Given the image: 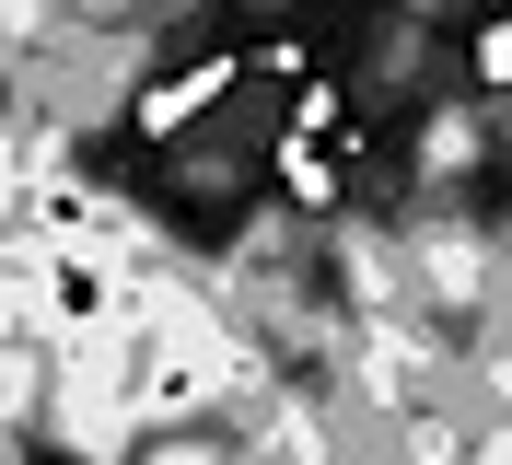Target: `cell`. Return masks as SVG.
<instances>
[{
  "label": "cell",
  "mask_w": 512,
  "mask_h": 465,
  "mask_svg": "<svg viewBox=\"0 0 512 465\" xmlns=\"http://www.w3.org/2000/svg\"><path fill=\"white\" fill-rule=\"evenodd\" d=\"M233 82H245V59H187L175 82H152V93H140L128 117H140V140H187V128H210V117H222V93H233Z\"/></svg>",
  "instance_id": "6da1fadb"
},
{
  "label": "cell",
  "mask_w": 512,
  "mask_h": 465,
  "mask_svg": "<svg viewBox=\"0 0 512 465\" xmlns=\"http://www.w3.org/2000/svg\"><path fill=\"white\" fill-rule=\"evenodd\" d=\"M280 186L303 198V210H326V198H338V175H326V152H315V128H291V140H280Z\"/></svg>",
  "instance_id": "7a4b0ae2"
},
{
  "label": "cell",
  "mask_w": 512,
  "mask_h": 465,
  "mask_svg": "<svg viewBox=\"0 0 512 465\" xmlns=\"http://www.w3.org/2000/svg\"><path fill=\"white\" fill-rule=\"evenodd\" d=\"M478 82H489V93H512V0L478 24Z\"/></svg>",
  "instance_id": "3957f363"
}]
</instances>
